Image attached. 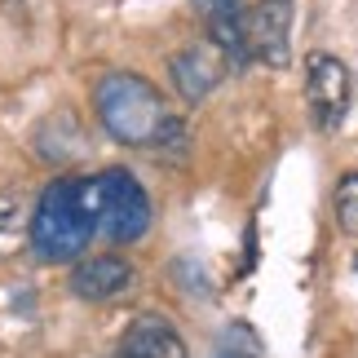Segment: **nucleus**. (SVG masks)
<instances>
[{
	"instance_id": "1",
	"label": "nucleus",
	"mask_w": 358,
	"mask_h": 358,
	"mask_svg": "<svg viewBox=\"0 0 358 358\" xmlns=\"http://www.w3.org/2000/svg\"><path fill=\"white\" fill-rule=\"evenodd\" d=\"M102 235L98 217V186L93 177H58L45 186V195L36 199L31 213V252L40 261H76L85 248Z\"/></svg>"
},
{
	"instance_id": "2",
	"label": "nucleus",
	"mask_w": 358,
	"mask_h": 358,
	"mask_svg": "<svg viewBox=\"0 0 358 358\" xmlns=\"http://www.w3.org/2000/svg\"><path fill=\"white\" fill-rule=\"evenodd\" d=\"M93 106H98L102 129L124 146H155L177 133L164 93L137 71H106L93 89Z\"/></svg>"
},
{
	"instance_id": "3",
	"label": "nucleus",
	"mask_w": 358,
	"mask_h": 358,
	"mask_svg": "<svg viewBox=\"0 0 358 358\" xmlns=\"http://www.w3.org/2000/svg\"><path fill=\"white\" fill-rule=\"evenodd\" d=\"M98 186V217H102V239L111 243H133L150 230V199L142 182L124 169H106L93 173Z\"/></svg>"
},
{
	"instance_id": "4",
	"label": "nucleus",
	"mask_w": 358,
	"mask_h": 358,
	"mask_svg": "<svg viewBox=\"0 0 358 358\" xmlns=\"http://www.w3.org/2000/svg\"><path fill=\"white\" fill-rule=\"evenodd\" d=\"M306 106L314 115V129L332 133L350 111V66L332 53H310L306 58Z\"/></svg>"
},
{
	"instance_id": "5",
	"label": "nucleus",
	"mask_w": 358,
	"mask_h": 358,
	"mask_svg": "<svg viewBox=\"0 0 358 358\" xmlns=\"http://www.w3.org/2000/svg\"><path fill=\"white\" fill-rule=\"evenodd\" d=\"M248 62H266V66H287V36H292V0H261L248 13Z\"/></svg>"
},
{
	"instance_id": "6",
	"label": "nucleus",
	"mask_w": 358,
	"mask_h": 358,
	"mask_svg": "<svg viewBox=\"0 0 358 358\" xmlns=\"http://www.w3.org/2000/svg\"><path fill=\"white\" fill-rule=\"evenodd\" d=\"M173 85H177V93H182L186 102H203L208 93L226 80V71H230V58L217 45H186L182 53L173 58Z\"/></svg>"
},
{
	"instance_id": "7",
	"label": "nucleus",
	"mask_w": 358,
	"mask_h": 358,
	"mask_svg": "<svg viewBox=\"0 0 358 358\" xmlns=\"http://www.w3.org/2000/svg\"><path fill=\"white\" fill-rule=\"evenodd\" d=\"M120 358H186V341L164 314H137L120 336Z\"/></svg>"
},
{
	"instance_id": "8",
	"label": "nucleus",
	"mask_w": 358,
	"mask_h": 358,
	"mask_svg": "<svg viewBox=\"0 0 358 358\" xmlns=\"http://www.w3.org/2000/svg\"><path fill=\"white\" fill-rule=\"evenodd\" d=\"M133 287V266L124 257H85L71 270V292L85 301H111Z\"/></svg>"
},
{
	"instance_id": "9",
	"label": "nucleus",
	"mask_w": 358,
	"mask_h": 358,
	"mask_svg": "<svg viewBox=\"0 0 358 358\" xmlns=\"http://www.w3.org/2000/svg\"><path fill=\"white\" fill-rule=\"evenodd\" d=\"M195 5L203 9L213 45L230 58V66H248V36H243L248 9H243V0H195Z\"/></svg>"
},
{
	"instance_id": "10",
	"label": "nucleus",
	"mask_w": 358,
	"mask_h": 358,
	"mask_svg": "<svg viewBox=\"0 0 358 358\" xmlns=\"http://www.w3.org/2000/svg\"><path fill=\"white\" fill-rule=\"evenodd\" d=\"M336 226L358 239V173H345L336 182Z\"/></svg>"
},
{
	"instance_id": "11",
	"label": "nucleus",
	"mask_w": 358,
	"mask_h": 358,
	"mask_svg": "<svg viewBox=\"0 0 358 358\" xmlns=\"http://www.w3.org/2000/svg\"><path fill=\"white\" fill-rule=\"evenodd\" d=\"M354 270H358V257H354Z\"/></svg>"
}]
</instances>
